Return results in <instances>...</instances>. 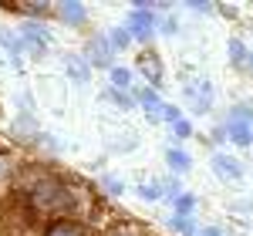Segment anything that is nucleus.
Wrapping results in <instances>:
<instances>
[{"mask_svg":"<svg viewBox=\"0 0 253 236\" xmlns=\"http://www.w3.org/2000/svg\"><path fill=\"white\" fill-rule=\"evenodd\" d=\"M172 135L175 138H189V135H193V125H189L186 118H182V121H175V125H172Z\"/></svg>","mask_w":253,"mask_h":236,"instance_id":"obj_24","label":"nucleus"},{"mask_svg":"<svg viewBox=\"0 0 253 236\" xmlns=\"http://www.w3.org/2000/svg\"><path fill=\"white\" fill-rule=\"evenodd\" d=\"M138 71L145 75V81H149V88H162V61H159V54H142L138 58Z\"/></svg>","mask_w":253,"mask_h":236,"instance_id":"obj_8","label":"nucleus"},{"mask_svg":"<svg viewBox=\"0 0 253 236\" xmlns=\"http://www.w3.org/2000/svg\"><path fill=\"white\" fill-rule=\"evenodd\" d=\"M128 34H132V40H152V34H156V10L135 7L128 14Z\"/></svg>","mask_w":253,"mask_h":236,"instance_id":"obj_4","label":"nucleus"},{"mask_svg":"<svg viewBox=\"0 0 253 236\" xmlns=\"http://www.w3.org/2000/svg\"><path fill=\"white\" fill-rule=\"evenodd\" d=\"M186 7H189V10H199V14H210V10H213V7L203 3V0H193V3H186Z\"/></svg>","mask_w":253,"mask_h":236,"instance_id":"obj_27","label":"nucleus"},{"mask_svg":"<svg viewBox=\"0 0 253 236\" xmlns=\"http://www.w3.org/2000/svg\"><path fill=\"white\" fill-rule=\"evenodd\" d=\"M108 78H112V88H118V91H128L132 88V71L128 68H112Z\"/></svg>","mask_w":253,"mask_h":236,"instance_id":"obj_15","label":"nucleus"},{"mask_svg":"<svg viewBox=\"0 0 253 236\" xmlns=\"http://www.w3.org/2000/svg\"><path fill=\"white\" fill-rule=\"evenodd\" d=\"M20 40H24V47H31V51H38V54H44L47 51V31L41 27V24H27L24 31H20Z\"/></svg>","mask_w":253,"mask_h":236,"instance_id":"obj_9","label":"nucleus"},{"mask_svg":"<svg viewBox=\"0 0 253 236\" xmlns=\"http://www.w3.org/2000/svg\"><path fill=\"white\" fill-rule=\"evenodd\" d=\"M64 68H68V75L78 81V84H84V81L91 78V64H88L84 54H64Z\"/></svg>","mask_w":253,"mask_h":236,"instance_id":"obj_11","label":"nucleus"},{"mask_svg":"<svg viewBox=\"0 0 253 236\" xmlns=\"http://www.w3.org/2000/svg\"><path fill=\"white\" fill-rule=\"evenodd\" d=\"M223 128H226V135L233 138L236 145L250 149V145H253V108H250V105H236L233 112L226 115Z\"/></svg>","mask_w":253,"mask_h":236,"instance_id":"obj_2","label":"nucleus"},{"mask_svg":"<svg viewBox=\"0 0 253 236\" xmlns=\"http://www.w3.org/2000/svg\"><path fill=\"white\" fill-rule=\"evenodd\" d=\"M108 40H112L115 51H122V47L132 44V34H128V27H112V31H108Z\"/></svg>","mask_w":253,"mask_h":236,"instance_id":"obj_17","label":"nucleus"},{"mask_svg":"<svg viewBox=\"0 0 253 236\" xmlns=\"http://www.w3.org/2000/svg\"><path fill=\"white\" fill-rule=\"evenodd\" d=\"M10 169H14V162H10V158L0 152V179H7V176H10Z\"/></svg>","mask_w":253,"mask_h":236,"instance_id":"obj_26","label":"nucleus"},{"mask_svg":"<svg viewBox=\"0 0 253 236\" xmlns=\"http://www.w3.org/2000/svg\"><path fill=\"white\" fill-rule=\"evenodd\" d=\"M230 61H233L236 68H247V64H250V47H247L240 38L230 40Z\"/></svg>","mask_w":253,"mask_h":236,"instance_id":"obj_14","label":"nucleus"},{"mask_svg":"<svg viewBox=\"0 0 253 236\" xmlns=\"http://www.w3.org/2000/svg\"><path fill=\"white\" fill-rule=\"evenodd\" d=\"M169 226H172L179 236H199V226L193 223V216H179V213H172Z\"/></svg>","mask_w":253,"mask_h":236,"instance_id":"obj_13","label":"nucleus"},{"mask_svg":"<svg viewBox=\"0 0 253 236\" xmlns=\"http://www.w3.org/2000/svg\"><path fill=\"white\" fill-rule=\"evenodd\" d=\"M199 236H223V230H216V226H206V230H199Z\"/></svg>","mask_w":253,"mask_h":236,"instance_id":"obj_28","label":"nucleus"},{"mask_svg":"<svg viewBox=\"0 0 253 236\" xmlns=\"http://www.w3.org/2000/svg\"><path fill=\"white\" fill-rule=\"evenodd\" d=\"M108 101H115L118 108H125V112L135 108V98H132L128 91H118V88H108Z\"/></svg>","mask_w":253,"mask_h":236,"instance_id":"obj_19","label":"nucleus"},{"mask_svg":"<svg viewBox=\"0 0 253 236\" xmlns=\"http://www.w3.org/2000/svg\"><path fill=\"white\" fill-rule=\"evenodd\" d=\"M101 189H105L108 196H122V193H125V182L115 179V176H101Z\"/></svg>","mask_w":253,"mask_h":236,"instance_id":"obj_21","label":"nucleus"},{"mask_svg":"<svg viewBox=\"0 0 253 236\" xmlns=\"http://www.w3.org/2000/svg\"><path fill=\"white\" fill-rule=\"evenodd\" d=\"M0 44L10 51V58H14V61H17V58H20V51H24V40H20L17 34H10V31H0Z\"/></svg>","mask_w":253,"mask_h":236,"instance_id":"obj_16","label":"nucleus"},{"mask_svg":"<svg viewBox=\"0 0 253 236\" xmlns=\"http://www.w3.org/2000/svg\"><path fill=\"white\" fill-rule=\"evenodd\" d=\"M58 17L64 20V24H84L88 20V7L84 3H78V0H64V3H58Z\"/></svg>","mask_w":253,"mask_h":236,"instance_id":"obj_10","label":"nucleus"},{"mask_svg":"<svg viewBox=\"0 0 253 236\" xmlns=\"http://www.w3.org/2000/svg\"><path fill=\"white\" fill-rule=\"evenodd\" d=\"M159 27H162V34H169V38H172L175 31H179V20H175V17H166L162 24H159Z\"/></svg>","mask_w":253,"mask_h":236,"instance_id":"obj_25","label":"nucleus"},{"mask_svg":"<svg viewBox=\"0 0 253 236\" xmlns=\"http://www.w3.org/2000/svg\"><path fill=\"white\" fill-rule=\"evenodd\" d=\"M108 236H135V233H128V230H118V233H108Z\"/></svg>","mask_w":253,"mask_h":236,"instance_id":"obj_29","label":"nucleus"},{"mask_svg":"<svg viewBox=\"0 0 253 236\" xmlns=\"http://www.w3.org/2000/svg\"><path fill=\"white\" fill-rule=\"evenodd\" d=\"M166 162H169L172 172H189V169H193V156L182 152V149H169V152H166Z\"/></svg>","mask_w":253,"mask_h":236,"instance_id":"obj_12","label":"nucleus"},{"mask_svg":"<svg viewBox=\"0 0 253 236\" xmlns=\"http://www.w3.org/2000/svg\"><path fill=\"white\" fill-rule=\"evenodd\" d=\"M210 165H213V172L223 179V182H236V179H243V165H240L233 156H226V152H213Z\"/></svg>","mask_w":253,"mask_h":236,"instance_id":"obj_6","label":"nucleus"},{"mask_svg":"<svg viewBox=\"0 0 253 236\" xmlns=\"http://www.w3.org/2000/svg\"><path fill=\"white\" fill-rule=\"evenodd\" d=\"M159 121H166V125H175V121H182V112L169 105V101H162V108H159Z\"/></svg>","mask_w":253,"mask_h":236,"instance_id":"obj_20","label":"nucleus"},{"mask_svg":"<svg viewBox=\"0 0 253 236\" xmlns=\"http://www.w3.org/2000/svg\"><path fill=\"white\" fill-rule=\"evenodd\" d=\"M24 196H27V202H31V209L34 213H41V216H68L71 213V202H75V193L64 186V182H58V179L51 176H38V182L31 186V189H24Z\"/></svg>","mask_w":253,"mask_h":236,"instance_id":"obj_1","label":"nucleus"},{"mask_svg":"<svg viewBox=\"0 0 253 236\" xmlns=\"http://www.w3.org/2000/svg\"><path fill=\"white\" fill-rule=\"evenodd\" d=\"M172 206H175V213H179V216H189V213L196 209V196H189V193H182V196L175 199Z\"/></svg>","mask_w":253,"mask_h":236,"instance_id":"obj_22","label":"nucleus"},{"mask_svg":"<svg viewBox=\"0 0 253 236\" xmlns=\"http://www.w3.org/2000/svg\"><path fill=\"white\" fill-rule=\"evenodd\" d=\"M84 58H88V64L91 68H115L112 64V58H115V47H112V40H108V34H91L88 38V44H84Z\"/></svg>","mask_w":253,"mask_h":236,"instance_id":"obj_3","label":"nucleus"},{"mask_svg":"<svg viewBox=\"0 0 253 236\" xmlns=\"http://www.w3.org/2000/svg\"><path fill=\"white\" fill-rule=\"evenodd\" d=\"M186 101H189V108L193 112H210L213 108V84L210 81H193V84H186Z\"/></svg>","mask_w":253,"mask_h":236,"instance_id":"obj_5","label":"nucleus"},{"mask_svg":"<svg viewBox=\"0 0 253 236\" xmlns=\"http://www.w3.org/2000/svg\"><path fill=\"white\" fill-rule=\"evenodd\" d=\"M14 128H17V132H31V135L38 138V125H34V121H31L27 115H20L17 121H14Z\"/></svg>","mask_w":253,"mask_h":236,"instance_id":"obj_23","label":"nucleus"},{"mask_svg":"<svg viewBox=\"0 0 253 236\" xmlns=\"http://www.w3.org/2000/svg\"><path fill=\"white\" fill-rule=\"evenodd\" d=\"M44 236H88V226H81L78 219H71V216H61L47 223Z\"/></svg>","mask_w":253,"mask_h":236,"instance_id":"obj_7","label":"nucleus"},{"mask_svg":"<svg viewBox=\"0 0 253 236\" xmlns=\"http://www.w3.org/2000/svg\"><path fill=\"white\" fill-rule=\"evenodd\" d=\"M135 193L142 199H149V202H156V199H162V186H159V182H138Z\"/></svg>","mask_w":253,"mask_h":236,"instance_id":"obj_18","label":"nucleus"},{"mask_svg":"<svg viewBox=\"0 0 253 236\" xmlns=\"http://www.w3.org/2000/svg\"><path fill=\"white\" fill-rule=\"evenodd\" d=\"M247 68H253V51H250V64H247Z\"/></svg>","mask_w":253,"mask_h":236,"instance_id":"obj_30","label":"nucleus"}]
</instances>
